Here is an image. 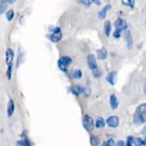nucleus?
<instances>
[{
	"label": "nucleus",
	"instance_id": "f257e3e1",
	"mask_svg": "<svg viewBox=\"0 0 146 146\" xmlns=\"http://www.w3.org/2000/svg\"><path fill=\"white\" fill-rule=\"evenodd\" d=\"M83 125H84V129L87 130L88 132H92L95 127V122L93 118L90 117L89 115H84V119H83Z\"/></svg>",
	"mask_w": 146,
	"mask_h": 146
},
{
	"label": "nucleus",
	"instance_id": "f03ea898",
	"mask_svg": "<svg viewBox=\"0 0 146 146\" xmlns=\"http://www.w3.org/2000/svg\"><path fill=\"white\" fill-rule=\"evenodd\" d=\"M71 62L72 60L70 57L64 56L62 58H60L58 60V67L62 71H67V67L71 64Z\"/></svg>",
	"mask_w": 146,
	"mask_h": 146
},
{
	"label": "nucleus",
	"instance_id": "7ed1b4c3",
	"mask_svg": "<svg viewBox=\"0 0 146 146\" xmlns=\"http://www.w3.org/2000/svg\"><path fill=\"white\" fill-rule=\"evenodd\" d=\"M86 60H87V64H88L89 68L90 70H94L95 69L97 68V64H96V57L94 56V54H89L87 58H86Z\"/></svg>",
	"mask_w": 146,
	"mask_h": 146
},
{
	"label": "nucleus",
	"instance_id": "20e7f679",
	"mask_svg": "<svg viewBox=\"0 0 146 146\" xmlns=\"http://www.w3.org/2000/svg\"><path fill=\"white\" fill-rule=\"evenodd\" d=\"M106 124L108 125V126H110V128H116L119 124V119L115 116V115H113L109 117L106 120Z\"/></svg>",
	"mask_w": 146,
	"mask_h": 146
},
{
	"label": "nucleus",
	"instance_id": "39448f33",
	"mask_svg": "<svg viewBox=\"0 0 146 146\" xmlns=\"http://www.w3.org/2000/svg\"><path fill=\"white\" fill-rule=\"evenodd\" d=\"M115 27L116 30L122 31L123 30H126L128 25L125 20H123L122 19H118L115 22Z\"/></svg>",
	"mask_w": 146,
	"mask_h": 146
},
{
	"label": "nucleus",
	"instance_id": "423d86ee",
	"mask_svg": "<svg viewBox=\"0 0 146 146\" xmlns=\"http://www.w3.org/2000/svg\"><path fill=\"white\" fill-rule=\"evenodd\" d=\"M14 59V51L11 48H8L5 52V63L8 66L12 64V61Z\"/></svg>",
	"mask_w": 146,
	"mask_h": 146
},
{
	"label": "nucleus",
	"instance_id": "0eeeda50",
	"mask_svg": "<svg viewBox=\"0 0 146 146\" xmlns=\"http://www.w3.org/2000/svg\"><path fill=\"white\" fill-rule=\"evenodd\" d=\"M125 38L126 40L127 46L129 49H132V46H133V39H132V36L131 35V32L129 30H127L125 32Z\"/></svg>",
	"mask_w": 146,
	"mask_h": 146
},
{
	"label": "nucleus",
	"instance_id": "6e6552de",
	"mask_svg": "<svg viewBox=\"0 0 146 146\" xmlns=\"http://www.w3.org/2000/svg\"><path fill=\"white\" fill-rule=\"evenodd\" d=\"M84 87L80 85H77V86H72V87H70V93L73 94L75 96H79L80 94L81 93H84Z\"/></svg>",
	"mask_w": 146,
	"mask_h": 146
},
{
	"label": "nucleus",
	"instance_id": "1a4fd4ad",
	"mask_svg": "<svg viewBox=\"0 0 146 146\" xmlns=\"http://www.w3.org/2000/svg\"><path fill=\"white\" fill-rule=\"evenodd\" d=\"M111 8H112L111 5H109V4L106 5L105 6H104V7L100 10V12H99V14H98L99 18H100V19H104L106 17L107 11H109V10Z\"/></svg>",
	"mask_w": 146,
	"mask_h": 146
},
{
	"label": "nucleus",
	"instance_id": "9d476101",
	"mask_svg": "<svg viewBox=\"0 0 146 146\" xmlns=\"http://www.w3.org/2000/svg\"><path fill=\"white\" fill-rule=\"evenodd\" d=\"M96 53H97V57L100 60H104L107 58L108 53L106 48H103L102 49H99V50H96Z\"/></svg>",
	"mask_w": 146,
	"mask_h": 146
},
{
	"label": "nucleus",
	"instance_id": "9b49d317",
	"mask_svg": "<svg viewBox=\"0 0 146 146\" xmlns=\"http://www.w3.org/2000/svg\"><path fill=\"white\" fill-rule=\"evenodd\" d=\"M15 112V103L13 100H10L9 102V104H8V108H7V113L8 115L11 117L13 113Z\"/></svg>",
	"mask_w": 146,
	"mask_h": 146
},
{
	"label": "nucleus",
	"instance_id": "f8f14e48",
	"mask_svg": "<svg viewBox=\"0 0 146 146\" xmlns=\"http://www.w3.org/2000/svg\"><path fill=\"white\" fill-rule=\"evenodd\" d=\"M48 38L50 39V41L54 42V43H57L58 41H60L61 38H62V35L61 33L59 34H51L48 36Z\"/></svg>",
	"mask_w": 146,
	"mask_h": 146
},
{
	"label": "nucleus",
	"instance_id": "ddd939ff",
	"mask_svg": "<svg viewBox=\"0 0 146 146\" xmlns=\"http://www.w3.org/2000/svg\"><path fill=\"white\" fill-rule=\"evenodd\" d=\"M115 77H116V72L112 71L108 74L106 80L107 81L111 84V85H114L115 82Z\"/></svg>",
	"mask_w": 146,
	"mask_h": 146
},
{
	"label": "nucleus",
	"instance_id": "4468645a",
	"mask_svg": "<svg viewBox=\"0 0 146 146\" xmlns=\"http://www.w3.org/2000/svg\"><path fill=\"white\" fill-rule=\"evenodd\" d=\"M119 102H118L117 97L114 94H112L110 96V106L113 110H115L118 107Z\"/></svg>",
	"mask_w": 146,
	"mask_h": 146
},
{
	"label": "nucleus",
	"instance_id": "2eb2a0df",
	"mask_svg": "<svg viewBox=\"0 0 146 146\" xmlns=\"http://www.w3.org/2000/svg\"><path fill=\"white\" fill-rule=\"evenodd\" d=\"M90 144L92 146H98L100 144V139L96 135H92L90 137Z\"/></svg>",
	"mask_w": 146,
	"mask_h": 146
},
{
	"label": "nucleus",
	"instance_id": "dca6fc26",
	"mask_svg": "<svg viewBox=\"0 0 146 146\" xmlns=\"http://www.w3.org/2000/svg\"><path fill=\"white\" fill-rule=\"evenodd\" d=\"M111 31V23L110 21H106L104 24V32L107 37L110 36Z\"/></svg>",
	"mask_w": 146,
	"mask_h": 146
},
{
	"label": "nucleus",
	"instance_id": "f3484780",
	"mask_svg": "<svg viewBox=\"0 0 146 146\" xmlns=\"http://www.w3.org/2000/svg\"><path fill=\"white\" fill-rule=\"evenodd\" d=\"M95 126L97 128V129H102L103 127L105 126V121L103 119V118L99 117L97 119H96V122H95Z\"/></svg>",
	"mask_w": 146,
	"mask_h": 146
},
{
	"label": "nucleus",
	"instance_id": "a211bd4d",
	"mask_svg": "<svg viewBox=\"0 0 146 146\" xmlns=\"http://www.w3.org/2000/svg\"><path fill=\"white\" fill-rule=\"evenodd\" d=\"M134 144L135 146H146V142L141 138H135Z\"/></svg>",
	"mask_w": 146,
	"mask_h": 146
},
{
	"label": "nucleus",
	"instance_id": "6ab92c4d",
	"mask_svg": "<svg viewBox=\"0 0 146 146\" xmlns=\"http://www.w3.org/2000/svg\"><path fill=\"white\" fill-rule=\"evenodd\" d=\"M135 113H139V114L146 113V103H143V104H141L140 106H139L137 107Z\"/></svg>",
	"mask_w": 146,
	"mask_h": 146
},
{
	"label": "nucleus",
	"instance_id": "aec40b11",
	"mask_svg": "<svg viewBox=\"0 0 146 146\" xmlns=\"http://www.w3.org/2000/svg\"><path fill=\"white\" fill-rule=\"evenodd\" d=\"M7 8V3L4 2L3 0H0V15L3 14L6 11Z\"/></svg>",
	"mask_w": 146,
	"mask_h": 146
},
{
	"label": "nucleus",
	"instance_id": "412c9836",
	"mask_svg": "<svg viewBox=\"0 0 146 146\" xmlns=\"http://www.w3.org/2000/svg\"><path fill=\"white\" fill-rule=\"evenodd\" d=\"M122 3L125 6H129L131 9H133L135 5V0H122Z\"/></svg>",
	"mask_w": 146,
	"mask_h": 146
},
{
	"label": "nucleus",
	"instance_id": "4be33fe9",
	"mask_svg": "<svg viewBox=\"0 0 146 146\" xmlns=\"http://www.w3.org/2000/svg\"><path fill=\"white\" fill-rule=\"evenodd\" d=\"M72 77L74 79H80L82 77V71L80 70H75L72 72Z\"/></svg>",
	"mask_w": 146,
	"mask_h": 146
},
{
	"label": "nucleus",
	"instance_id": "5701e85b",
	"mask_svg": "<svg viewBox=\"0 0 146 146\" xmlns=\"http://www.w3.org/2000/svg\"><path fill=\"white\" fill-rule=\"evenodd\" d=\"M17 145L19 146H31L30 141L27 139H22V140L17 141Z\"/></svg>",
	"mask_w": 146,
	"mask_h": 146
},
{
	"label": "nucleus",
	"instance_id": "b1692460",
	"mask_svg": "<svg viewBox=\"0 0 146 146\" xmlns=\"http://www.w3.org/2000/svg\"><path fill=\"white\" fill-rule=\"evenodd\" d=\"M14 16H15V13H14V11L13 10H9V11H8L6 12V19H7L8 21H12L13 19H14Z\"/></svg>",
	"mask_w": 146,
	"mask_h": 146
},
{
	"label": "nucleus",
	"instance_id": "393cba45",
	"mask_svg": "<svg viewBox=\"0 0 146 146\" xmlns=\"http://www.w3.org/2000/svg\"><path fill=\"white\" fill-rule=\"evenodd\" d=\"M135 138L132 136H128L126 139V143H125V146H132L133 143H134Z\"/></svg>",
	"mask_w": 146,
	"mask_h": 146
},
{
	"label": "nucleus",
	"instance_id": "a878e982",
	"mask_svg": "<svg viewBox=\"0 0 146 146\" xmlns=\"http://www.w3.org/2000/svg\"><path fill=\"white\" fill-rule=\"evenodd\" d=\"M102 146H115V141L113 139H110L107 141H105Z\"/></svg>",
	"mask_w": 146,
	"mask_h": 146
},
{
	"label": "nucleus",
	"instance_id": "bb28decb",
	"mask_svg": "<svg viewBox=\"0 0 146 146\" xmlns=\"http://www.w3.org/2000/svg\"><path fill=\"white\" fill-rule=\"evenodd\" d=\"M12 64H11L8 67L7 72H6V75H7L8 80H11V78H12Z\"/></svg>",
	"mask_w": 146,
	"mask_h": 146
},
{
	"label": "nucleus",
	"instance_id": "cd10ccee",
	"mask_svg": "<svg viewBox=\"0 0 146 146\" xmlns=\"http://www.w3.org/2000/svg\"><path fill=\"white\" fill-rule=\"evenodd\" d=\"M101 75H102V70H101L100 68H96L94 70V76L95 77H101Z\"/></svg>",
	"mask_w": 146,
	"mask_h": 146
},
{
	"label": "nucleus",
	"instance_id": "c85d7f7f",
	"mask_svg": "<svg viewBox=\"0 0 146 146\" xmlns=\"http://www.w3.org/2000/svg\"><path fill=\"white\" fill-rule=\"evenodd\" d=\"M82 4H84V5H86V6H90L91 5V4L94 3V0H80Z\"/></svg>",
	"mask_w": 146,
	"mask_h": 146
},
{
	"label": "nucleus",
	"instance_id": "c756f323",
	"mask_svg": "<svg viewBox=\"0 0 146 146\" xmlns=\"http://www.w3.org/2000/svg\"><path fill=\"white\" fill-rule=\"evenodd\" d=\"M113 36H114V38H119L120 36H121V31L115 29V31L113 32Z\"/></svg>",
	"mask_w": 146,
	"mask_h": 146
},
{
	"label": "nucleus",
	"instance_id": "7c9ffc66",
	"mask_svg": "<svg viewBox=\"0 0 146 146\" xmlns=\"http://www.w3.org/2000/svg\"><path fill=\"white\" fill-rule=\"evenodd\" d=\"M50 31H52L53 34H59L60 33V29L59 27H56V28H53L50 29Z\"/></svg>",
	"mask_w": 146,
	"mask_h": 146
},
{
	"label": "nucleus",
	"instance_id": "2f4dec72",
	"mask_svg": "<svg viewBox=\"0 0 146 146\" xmlns=\"http://www.w3.org/2000/svg\"><path fill=\"white\" fill-rule=\"evenodd\" d=\"M84 93L86 96H90V89H89L88 87H86V88L85 87V88L84 89Z\"/></svg>",
	"mask_w": 146,
	"mask_h": 146
},
{
	"label": "nucleus",
	"instance_id": "473e14b6",
	"mask_svg": "<svg viewBox=\"0 0 146 146\" xmlns=\"http://www.w3.org/2000/svg\"><path fill=\"white\" fill-rule=\"evenodd\" d=\"M116 146H125V143L122 140H120V141H119L117 142Z\"/></svg>",
	"mask_w": 146,
	"mask_h": 146
},
{
	"label": "nucleus",
	"instance_id": "72a5a7b5",
	"mask_svg": "<svg viewBox=\"0 0 146 146\" xmlns=\"http://www.w3.org/2000/svg\"><path fill=\"white\" fill-rule=\"evenodd\" d=\"M4 2H5V3H9V4H12V3H13L15 1V0H3Z\"/></svg>",
	"mask_w": 146,
	"mask_h": 146
},
{
	"label": "nucleus",
	"instance_id": "f704fd0d",
	"mask_svg": "<svg viewBox=\"0 0 146 146\" xmlns=\"http://www.w3.org/2000/svg\"><path fill=\"white\" fill-rule=\"evenodd\" d=\"M94 2L96 4H97V5H100V0H94Z\"/></svg>",
	"mask_w": 146,
	"mask_h": 146
},
{
	"label": "nucleus",
	"instance_id": "c9c22d12",
	"mask_svg": "<svg viewBox=\"0 0 146 146\" xmlns=\"http://www.w3.org/2000/svg\"><path fill=\"white\" fill-rule=\"evenodd\" d=\"M144 92H145V94H146V80L145 82V85H144Z\"/></svg>",
	"mask_w": 146,
	"mask_h": 146
},
{
	"label": "nucleus",
	"instance_id": "e433bc0d",
	"mask_svg": "<svg viewBox=\"0 0 146 146\" xmlns=\"http://www.w3.org/2000/svg\"><path fill=\"white\" fill-rule=\"evenodd\" d=\"M145 142H146V137H145Z\"/></svg>",
	"mask_w": 146,
	"mask_h": 146
},
{
	"label": "nucleus",
	"instance_id": "4c0bfd02",
	"mask_svg": "<svg viewBox=\"0 0 146 146\" xmlns=\"http://www.w3.org/2000/svg\"><path fill=\"white\" fill-rule=\"evenodd\" d=\"M145 23H146V22H145Z\"/></svg>",
	"mask_w": 146,
	"mask_h": 146
}]
</instances>
